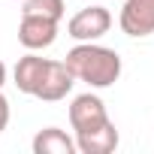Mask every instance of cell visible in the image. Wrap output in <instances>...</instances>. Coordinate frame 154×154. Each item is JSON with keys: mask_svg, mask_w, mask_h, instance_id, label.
<instances>
[{"mask_svg": "<svg viewBox=\"0 0 154 154\" xmlns=\"http://www.w3.org/2000/svg\"><path fill=\"white\" fill-rule=\"evenodd\" d=\"M63 63L75 82H85L91 88H109L121 79V54L100 42H79L66 51Z\"/></svg>", "mask_w": 154, "mask_h": 154, "instance_id": "1", "label": "cell"}, {"mask_svg": "<svg viewBox=\"0 0 154 154\" xmlns=\"http://www.w3.org/2000/svg\"><path fill=\"white\" fill-rule=\"evenodd\" d=\"M112 27V12L106 6H88V9H79L69 24H66V33L75 39V42H97L100 36H106Z\"/></svg>", "mask_w": 154, "mask_h": 154, "instance_id": "2", "label": "cell"}, {"mask_svg": "<svg viewBox=\"0 0 154 154\" xmlns=\"http://www.w3.org/2000/svg\"><path fill=\"white\" fill-rule=\"evenodd\" d=\"M106 121H109V112H106V103L97 94H79L72 100V106H69V124H72L75 133L103 127Z\"/></svg>", "mask_w": 154, "mask_h": 154, "instance_id": "3", "label": "cell"}, {"mask_svg": "<svg viewBox=\"0 0 154 154\" xmlns=\"http://www.w3.org/2000/svg\"><path fill=\"white\" fill-rule=\"evenodd\" d=\"M57 39V21L42 18V15H21L18 24V42L27 51H42Z\"/></svg>", "mask_w": 154, "mask_h": 154, "instance_id": "4", "label": "cell"}, {"mask_svg": "<svg viewBox=\"0 0 154 154\" xmlns=\"http://www.w3.org/2000/svg\"><path fill=\"white\" fill-rule=\"evenodd\" d=\"M118 24L127 36H151L154 33V0H124Z\"/></svg>", "mask_w": 154, "mask_h": 154, "instance_id": "5", "label": "cell"}, {"mask_svg": "<svg viewBox=\"0 0 154 154\" xmlns=\"http://www.w3.org/2000/svg\"><path fill=\"white\" fill-rule=\"evenodd\" d=\"M72 85H75V79H72V72L66 69V63L63 60H48L45 75H42V82H39V88H36L33 97L42 100V103H57V100H63L72 91Z\"/></svg>", "mask_w": 154, "mask_h": 154, "instance_id": "6", "label": "cell"}, {"mask_svg": "<svg viewBox=\"0 0 154 154\" xmlns=\"http://www.w3.org/2000/svg\"><path fill=\"white\" fill-rule=\"evenodd\" d=\"M115 148H118V130L112 121L85 133H75V151L82 154H112Z\"/></svg>", "mask_w": 154, "mask_h": 154, "instance_id": "7", "label": "cell"}, {"mask_svg": "<svg viewBox=\"0 0 154 154\" xmlns=\"http://www.w3.org/2000/svg\"><path fill=\"white\" fill-rule=\"evenodd\" d=\"M45 66H48V57H39V54H24V57H18V63H15V69H12V79H15V88L21 91V94H36V88H39V82H42V75H45Z\"/></svg>", "mask_w": 154, "mask_h": 154, "instance_id": "8", "label": "cell"}, {"mask_svg": "<svg viewBox=\"0 0 154 154\" xmlns=\"http://www.w3.org/2000/svg\"><path fill=\"white\" fill-rule=\"evenodd\" d=\"M33 154H75V139L57 127H45L33 136Z\"/></svg>", "mask_w": 154, "mask_h": 154, "instance_id": "9", "label": "cell"}, {"mask_svg": "<svg viewBox=\"0 0 154 154\" xmlns=\"http://www.w3.org/2000/svg\"><path fill=\"white\" fill-rule=\"evenodd\" d=\"M63 0H24V9L21 15H42V18H54L60 21L63 18Z\"/></svg>", "mask_w": 154, "mask_h": 154, "instance_id": "10", "label": "cell"}, {"mask_svg": "<svg viewBox=\"0 0 154 154\" xmlns=\"http://www.w3.org/2000/svg\"><path fill=\"white\" fill-rule=\"evenodd\" d=\"M6 124H9V100L3 97V91H0V133L6 130Z\"/></svg>", "mask_w": 154, "mask_h": 154, "instance_id": "11", "label": "cell"}, {"mask_svg": "<svg viewBox=\"0 0 154 154\" xmlns=\"http://www.w3.org/2000/svg\"><path fill=\"white\" fill-rule=\"evenodd\" d=\"M3 85H6V63L0 60V91H3Z\"/></svg>", "mask_w": 154, "mask_h": 154, "instance_id": "12", "label": "cell"}]
</instances>
